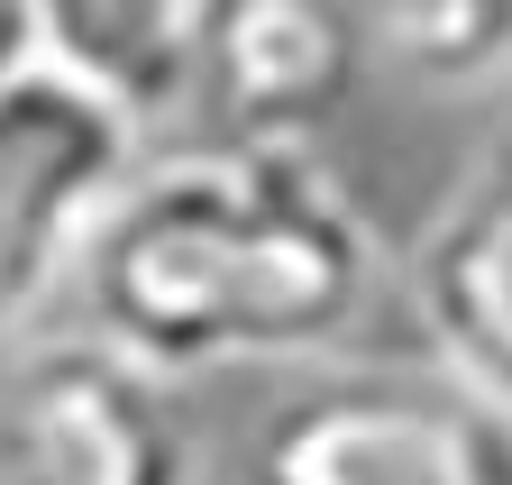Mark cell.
I'll list each match as a JSON object with an SVG mask.
<instances>
[{"mask_svg": "<svg viewBox=\"0 0 512 485\" xmlns=\"http://www.w3.org/2000/svg\"><path fill=\"white\" fill-rule=\"evenodd\" d=\"M256 485H512V421L458 385H357L284 412Z\"/></svg>", "mask_w": 512, "mask_h": 485, "instance_id": "5b68a950", "label": "cell"}, {"mask_svg": "<svg viewBox=\"0 0 512 485\" xmlns=\"http://www.w3.org/2000/svg\"><path fill=\"white\" fill-rule=\"evenodd\" d=\"M147 156V129L83 74L37 65L0 92V348L46 330L83 275V248Z\"/></svg>", "mask_w": 512, "mask_h": 485, "instance_id": "7a4b0ae2", "label": "cell"}, {"mask_svg": "<svg viewBox=\"0 0 512 485\" xmlns=\"http://www.w3.org/2000/svg\"><path fill=\"white\" fill-rule=\"evenodd\" d=\"M403 293H412V321L439 357V376L512 421V156L485 165L421 229Z\"/></svg>", "mask_w": 512, "mask_h": 485, "instance_id": "8992f818", "label": "cell"}, {"mask_svg": "<svg viewBox=\"0 0 512 485\" xmlns=\"http://www.w3.org/2000/svg\"><path fill=\"white\" fill-rule=\"evenodd\" d=\"M55 65L46 55V28H37V0H0V92H10L19 74Z\"/></svg>", "mask_w": 512, "mask_h": 485, "instance_id": "9c48e42d", "label": "cell"}, {"mask_svg": "<svg viewBox=\"0 0 512 485\" xmlns=\"http://www.w3.org/2000/svg\"><path fill=\"white\" fill-rule=\"evenodd\" d=\"M366 65L375 55L348 0H192L174 119H192V138L320 147Z\"/></svg>", "mask_w": 512, "mask_h": 485, "instance_id": "3957f363", "label": "cell"}, {"mask_svg": "<svg viewBox=\"0 0 512 485\" xmlns=\"http://www.w3.org/2000/svg\"><path fill=\"white\" fill-rule=\"evenodd\" d=\"M384 293V238L320 147L183 138L110 193L74 302L83 330L165 385L330 357Z\"/></svg>", "mask_w": 512, "mask_h": 485, "instance_id": "6da1fadb", "label": "cell"}, {"mask_svg": "<svg viewBox=\"0 0 512 485\" xmlns=\"http://www.w3.org/2000/svg\"><path fill=\"white\" fill-rule=\"evenodd\" d=\"M366 55L430 92H485L512 74V0H348Z\"/></svg>", "mask_w": 512, "mask_h": 485, "instance_id": "ba28073f", "label": "cell"}, {"mask_svg": "<svg viewBox=\"0 0 512 485\" xmlns=\"http://www.w3.org/2000/svg\"><path fill=\"white\" fill-rule=\"evenodd\" d=\"M183 10L192 0H37V28L64 74H83L138 129H156V119H174V83H183Z\"/></svg>", "mask_w": 512, "mask_h": 485, "instance_id": "52a82bcc", "label": "cell"}, {"mask_svg": "<svg viewBox=\"0 0 512 485\" xmlns=\"http://www.w3.org/2000/svg\"><path fill=\"white\" fill-rule=\"evenodd\" d=\"M0 485H192L165 376L128 367L92 330L19 339L0 385Z\"/></svg>", "mask_w": 512, "mask_h": 485, "instance_id": "277c9868", "label": "cell"}]
</instances>
